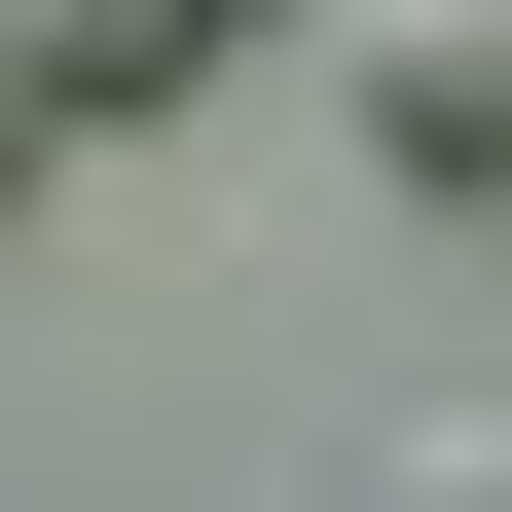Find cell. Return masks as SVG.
I'll list each match as a JSON object with an SVG mask.
<instances>
[{
    "instance_id": "6da1fadb",
    "label": "cell",
    "mask_w": 512,
    "mask_h": 512,
    "mask_svg": "<svg viewBox=\"0 0 512 512\" xmlns=\"http://www.w3.org/2000/svg\"><path fill=\"white\" fill-rule=\"evenodd\" d=\"M293 37L366 74V147H403V183H512V0H293Z\"/></svg>"
},
{
    "instance_id": "7a4b0ae2",
    "label": "cell",
    "mask_w": 512,
    "mask_h": 512,
    "mask_svg": "<svg viewBox=\"0 0 512 512\" xmlns=\"http://www.w3.org/2000/svg\"><path fill=\"white\" fill-rule=\"evenodd\" d=\"M220 37H293V0H0V110H183Z\"/></svg>"
},
{
    "instance_id": "3957f363",
    "label": "cell",
    "mask_w": 512,
    "mask_h": 512,
    "mask_svg": "<svg viewBox=\"0 0 512 512\" xmlns=\"http://www.w3.org/2000/svg\"><path fill=\"white\" fill-rule=\"evenodd\" d=\"M366 512H512V403H403V439H366Z\"/></svg>"
},
{
    "instance_id": "277c9868",
    "label": "cell",
    "mask_w": 512,
    "mask_h": 512,
    "mask_svg": "<svg viewBox=\"0 0 512 512\" xmlns=\"http://www.w3.org/2000/svg\"><path fill=\"white\" fill-rule=\"evenodd\" d=\"M0 183H37V110H0Z\"/></svg>"
}]
</instances>
